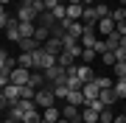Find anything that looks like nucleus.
Listing matches in <instances>:
<instances>
[{
	"label": "nucleus",
	"mask_w": 126,
	"mask_h": 123,
	"mask_svg": "<svg viewBox=\"0 0 126 123\" xmlns=\"http://www.w3.org/2000/svg\"><path fill=\"white\" fill-rule=\"evenodd\" d=\"M115 76H118V78L126 76V62H115Z\"/></svg>",
	"instance_id": "35"
},
{
	"label": "nucleus",
	"mask_w": 126,
	"mask_h": 123,
	"mask_svg": "<svg viewBox=\"0 0 126 123\" xmlns=\"http://www.w3.org/2000/svg\"><path fill=\"white\" fill-rule=\"evenodd\" d=\"M95 31L101 34V37H109V34H115V20L112 17H101L98 25H95Z\"/></svg>",
	"instance_id": "7"
},
{
	"label": "nucleus",
	"mask_w": 126,
	"mask_h": 123,
	"mask_svg": "<svg viewBox=\"0 0 126 123\" xmlns=\"http://www.w3.org/2000/svg\"><path fill=\"white\" fill-rule=\"evenodd\" d=\"M42 73H45V81H64V78H67V67H62V64H53V67H48V70H42Z\"/></svg>",
	"instance_id": "3"
},
{
	"label": "nucleus",
	"mask_w": 126,
	"mask_h": 123,
	"mask_svg": "<svg viewBox=\"0 0 126 123\" xmlns=\"http://www.w3.org/2000/svg\"><path fill=\"white\" fill-rule=\"evenodd\" d=\"M79 106H73V104H67L64 101V106H62V118H67V120H73V118H79Z\"/></svg>",
	"instance_id": "21"
},
{
	"label": "nucleus",
	"mask_w": 126,
	"mask_h": 123,
	"mask_svg": "<svg viewBox=\"0 0 126 123\" xmlns=\"http://www.w3.org/2000/svg\"><path fill=\"white\" fill-rule=\"evenodd\" d=\"M76 76L81 78V81H93V78H95V73H93V67H90V64H76Z\"/></svg>",
	"instance_id": "12"
},
{
	"label": "nucleus",
	"mask_w": 126,
	"mask_h": 123,
	"mask_svg": "<svg viewBox=\"0 0 126 123\" xmlns=\"http://www.w3.org/2000/svg\"><path fill=\"white\" fill-rule=\"evenodd\" d=\"M98 92H101V87H98V84L87 81L84 87H81V95H84V104H87V101H93V98H98Z\"/></svg>",
	"instance_id": "10"
},
{
	"label": "nucleus",
	"mask_w": 126,
	"mask_h": 123,
	"mask_svg": "<svg viewBox=\"0 0 126 123\" xmlns=\"http://www.w3.org/2000/svg\"><path fill=\"white\" fill-rule=\"evenodd\" d=\"M28 87H34V90L45 87V73H42V70H31V78H28Z\"/></svg>",
	"instance_id": "14"
},
{
	"label": "nucleus",
	"mask_w": 126,
	"mask_h": 123,
	"mask_svg": "<svg viewBox=\"0 0 126 123\" xmlns=\"http://www.w3.org/2000/svg\"><path fill=\"white\" fill-rule=\"evenodd\" d=\"M17 25H20V20H17V17H11V23L6 25V31H3V34H6V39H11V42H20V39H23V37H20V28H17Z\"/></svg>",
	"instance_id": "8"
},
{
	"label": "nucleus",
	"mask_w": 126,
	"mask_h": 123,
	"mask_svg": "<svg viewBox=\"0 0 126 123\" xmlns=\"http://www.w3.org/2000/svg\"><path fill=\"white\" fill-rule=\"evenodd\" d=\"M0 14H6V6H3V3H0Z\"/></svg>",
	"instance_id": "44"
},
{
	"label": "nucleus",
	"mask_w": 126,
	"mask_h": 123,
	"mask_svg": "<svg viewBox=\"0 0 126 123\" xmlns=\"http://www.w3.org/2000/svg\"><path fill=\"white\" fill-rule=\"evenodd\" d=\"M0 34H3V31H0Z\"/></svg>",
	"instance_id": "49"
},
{
	"label": "nucleus",
	"mask_w": 126,
	"mask_h": 123,
	"mask_svg": "<svg viewBox=\"0 0 126 123\" xmlns=\"http://www.w3.org/2000/svg\"><path fill=\"white\" fill-rule=\"evenodd\" d=\"M95 56H98V53H95L93 48H84V50H81V62H84V64H90V62H95Z\"/></svg>",
	"instance_id": "30"
},
{
	"label": "nucleus",
	"mask_w": 126,
	"mask_h": 123,
	"mask_svg": "<svg viewBox=\"0 0 126 123\" xmlns=\"http://www.w3.org/2000/svg\"><path fill=\"white\" fill-rule=\"evenodd\" d=\"M109 17H112L115 23H123V20H126V6H118V9H112V14H109Z\"/></svg>",
	"instance_id": "29"
},
{
	"label": "nucleus",
	"mask_w": 126,
	"mask_h": 123,
	"mask_svg": "<svg viewBox=\"0 0 126 123\" xmlns=\"http://www.w3.org/2000/svg\"><path fill=\"white\" fill-rule=\"evenodd\" d=\"M123 115H126V106H123Z\"/></svg>",
	"instance_id": "48"
},
{
	"label": "nucleus",
	"mask_w": 126,
	"mask_h": 123,
	"mask_svg": "<svg viewBox=\"0 0 126 123\" xmlns=\"http://www.w3.org/2000/svg\"><path fill=\"white\" fill-rule=\"evenodd\" d=\"M36 3H45V0H36Z\"/></svg>",
	"instance_id": "47"
},
{
	"label": "nucleus",
	"mask_w": 126,
	"mask_h": 123,
	"mask_svg": "<svg viewBox=\"0 0 126 123\" xmlns=\"http://www.w3.org/2000/svg\"><path fill=\"white\" fill-rule=\"evenodd\" d=\"M123 78H126V76H123Z\"/></svg>",
	"instance_id": "50"
},
{
	"label": "nucleus",
	"mask_w": 126,
	"mask_h": 123,
	"mask_svg": "<svg viewBox=\"0 0 126 123\" xmlns=\"http://www.w3.org/2000/svg\"><path fill=\"white\" fill-rule=\"evenodd\" d=\"M39 120H42V115L36 112V106H34V109H28V112L23 115V123H39Z\"/></svg>",
	"instance_id": "27"
},
{
	"label": "nucleus",
	"mask_w": 126,
	"mask_h": 123,
	"mask_svg": "<svg viewBox=\"0 0 126 123\" xmlns=\"http://www.w3.org/2000/svg\"><path fill=\"white\" fill-rule=\"evenodd\" d=\"M3 109H9V98H6L3 90H0V112H3Z\"/></svg>",
	"instance_id": "40"
},
{
	"label": "nucleus",
	"mask_w": 126,
	"mask_h": 123,
	"mask_svg": "<svg viewBox=\"0 0 126 123\" xmlns=\"http://www.w3.org/2000/svg\"><path fill=\"white\" fill-rule=\"evenodd\" d=\"M81 14H84V6L81 3H67V17L64 20H81Z\"/></svg>",
	"instance_id": "16"
},
{
	"label": "nucleus",
	"mask_w": 126,
	"mask_h": 123,
	"mask_svg": "<svg viewBox=\"0 0 126 123\" xmlns=\"http://www.w3.org/2000/svg\"><path fill=\"white\" fill-rule=\"evenodd\" d=\"M34 104L39 106V109H45V106H53V104H56L53 84H45V87H39V90H36V95H34Z\"/></svg>",
	"instance_id": "1"
},
{
	"label": "nucleus",
	"mask_w": 126,
	"mask_h": 123,
	"mask_svg": "<svg viewBox=\"0 0 126 123\" xmlns=\"http://www.w3.org/2000/svg\"><path fill=\"white\" fill-rule=\"evenodd\" d=\"M17 45H20V50H23V53H34V50H39V48H42V45H39V42H36L34 37H28V39H20Z\"/></svg>",
	"instance_id": "13"
},
{
	"label": "nucleus",
	"mask_w": 126,
	"mask_h": 123,
	"mask_svg": "<svg viewBox=\"0 0 126 123\" xmlns=\"http://www.w3.org/2000/svg\"><path fill=\"white\" fill-rule=\"evenodd\" d=\"M64 101H67V104H73V106H79V109L84 106V95H81V90H70Z\"/></svg>",
	"instance_id": "17"
},
{
	"label": "nucleus",
	"mask_w": 126,
	"mask_h": 123,
	"mask_svg": "<svg viewBox=\"0 0 126 123\" xmlns=\"http://www.w3.org/2000/svg\"><path fill=\"white\" fill-rule=\"evenodd\" d=\"M48 37H50V28H45V25H36V31H34V39L42 45V42H45Z\"/></svg>",
	"instance_id": "25"
},
{
	"label": "nucleus",
	"mask_w": 126,
	"mask_h": 123,
	"mask_svg": "<svg viewBox=\"0 0 126 123\" xmlns=\"http://www.w3.org/2000/svg\"><path fill=\"white\" fill-rule=\"evenodd\" d=\"M11 84V78H9V73H0V90H3V87H9Z\"/></svg>",
	"instance_id": "37"
},
{
	"label": "nucleus",
	"mask_w": 126,
	"mask_h": 123,
	"mask_svg": "<svg viewBox=\"0 0 126 123\" xmlns=\"http://www.w3.org/2000/svg\"><path fill=\"white\" fill-rule=\"evenodd\" d=\"M56 123H70V120H67V118H59V120H56Z\"/></svg>",
	"instance_id": "43"
},
{
	"label": "nucleus",
	"mask_w": 126,
	"mask_h": 123,
	"mask_svg": "<svg viewBox=\"0 0 126 123\" xmlns=\"http://www.w3.org/2000/svg\"><path fill=\"white\" fill-rule=\"evenodd\" d=\"M98 109H93V106H81V120L84 123H98Z\"/></svg>",
	"instance_id": "15"
},
{
	"label": "nucleus",
	"mask_w": 126,
	"mask_h": 123,
	"mask_svg": "<svg viewBox=\"0 0 126 123\" xmlns=\"http://www.w3.org/2000/svg\"><path fill=\"white\" fill-rule=\"evenodd\" d=\"M98 98H101V104H104V106H112L115 101H118L115 90H101V92H98Z\"/></svg>",
	"instance_id": "18"
},
{
	"label": "nucleus",
	"mask_w": 126,
	"mask_h": 123,
	"mask_svg": "<svg viewBox=\"0 0 126 123\" xmlns=\"http://www.w3.org/2000/svg\"><path fill=\"white\" fill-rule=\"evenodd\" d=\"M112 123H126V115H115V120Z\"/></svg>",
	"instance_id": "41"
},
{
	"label": "nucleus",
	"mask_w": 126,
	"mask_h": 123,
	"mask_svg": "<svg viewBox=\"0 0 126 123\" xmlns=\"http://www.w3.org/2000/svg\"><path fill=\"white\" fill-rule=\"evenodd\" d=\"M56 62L62 64V67H73V64H76V59H73V56L67 53V50H62V53L56 56Z\"/></svg>",
	"instance_id": "26"
},
{
	"label": "nucleus",
	"mask_w": 126,
	"mask_h": 123,
	"mask_svg": "<svg viewBox=\"0 0 126 123\" xmlns=\"http://www.w3.org/2000/svg\"><path fill=\"white\" fill-rule=\"evenodd\" d=\"M17 64L25 67V70H34V53H20L17 56Z\"/></svg>",
	"instance_id": "22"
},
{
	"label": "nucleus",
	"mask_w": 126,
	"mask_h": 123,
	"mask_svg": "<svg viewBox=\"0 0 126 123\" xmlns=\"http://www.w3.org/2000/svg\"><path fill=\"white\" fill-rule=\"evenodd\" d=\"M9 78H11V84H20V87H25L28 84V78H31V70H25V67H14L11 73H9Z\"/></svg>",
	"instance_id": "5"
},
{
	"label": "nucleus",
	"mask_w": 126,
	"mask_h": 123,
	"mask_svg": "<svg viewBox=\"0 0 126 123\" xmlns=\"http://www.w3.org/2000/svg\"><path fill=\"white\" fill-rule=\"evenodd\" d=\"M112 53H115V62H126V48H121V45H118Z\"/></svg>",
	"instance_id": "34"
},
{
	"label": "nucleus",
	"mask_w": 126,
	"mask_h": 123,
	"mask_svg": "<svg viewBox=\"0 0 126 123\" xmlns=\"http://www.w3.org/2000/svg\"><path fill=\"white\" fill-rule=\"evenodd\" d=\"M95 14H98V20H101V17H109V14H112L109 3H95Z\"/></svg>",
	"instance_id": "28"
},
{
	"label": "nucleus",
	"mask_w": 126,
	"mask_h": 123,
	"mask_svg": "<svg viewBox=\"0 0 126 123\" xmlns=\"http://www.w3.org/2000/svg\"><path fill=\"white\" fill-rule=\"evenodd\" d=\"M42 48H45L48 53H53V56H59V53H62V39H59V37H53V34H50V37H48L45 42H42Z\"/></svg>",
	"instance_id": "9"
},
{
	"label": "nucleus",
	"mask_w": 126,
	"mask_h": 123,
	"mask_svg": "<svg viewBox=\"0 0 126 123\" xmlns=\"http://www.w3.org/2000/svg\"><path fill=\"white\" fill-rule=\"evenodd\" d=\"M6 56H9V53H6V50H3V48H0V59H6Z\"/></svg>",
	"instance_id": "42"
},
{
	"label": "nucleus",
	"mask_w": 126,
	"mask_h": 123,
	"mask_svg": "<svg viewBox=\"0 0 126 123\" xmlns=\"http://www.w3.org/2000/svg\"><path fill=\"white\" fill-rule=\"evenodd\" d=\"M53 92H56V101H64L67 92H70V87L64 84V81H53Z\"/></svg>",
	"instance_id": "19"
},
{
	"label": "nucleus",
	"mask_w": 126,
	"mask_h": 123,
	"mask_svg": "<svg viewBox=\"0 0 126 123\" xmlns=\"http://www.w3.org/2000/svg\"><path fill=\"white\" fill-rule=\"evenodd\" d=\"M118 3H121V6H126V0H118Z\"/></svg>",
	"instance_id": "45"
},
{
	"label": "nucleus",
	"mask_w": 126,
	"mask_h": 123,
	"mask_svg": "<svg viewBox=\"0 0 126 123\" xmlns=\"http://www.w3.org/2000/svg\"><path fill=\"white\" fill-rule=\"evenodd\" d=\"M53 64H56V56L53 53H48L45 48L34 50V70H48V67H53Z\"/></svg>",
	"instance_id": "2"
},
{
	"label": "nucleus",
	"mask_w": 126,
	"mask_h": 123,
	"mask_svg": "<svg viewBox=\"0 0 126 123\" xmlns=\"http://www.w3.org/2000/svg\"><path fill=\"white\" fill-rule=\"evenodd\" d=\"M59 118H62V109H59L56 104H53V106H45V109H42V120H48V123H56Z\"/></svg>",
	"instance_id": "11"
},
{
	"label": "nucleus",
	"mask_w": 126,
	"mask_h": 123,
	"mask_svg": "<svg viewBox=\"0 0 126 123\" xmlns=\"http://www.w3.org/2000/svg\"><path fill=\"white\" fill-rule=\"evenodd\" d=\"M101 62H104V64H109V67H115V53H112V50L101 53Z\"/></svg>",
	"instance_id": "33"
},
{
	"label": "nucleus",
	"mask_w": 126,
	"mask_h": 123,
	"mask_svg": "<svg viewBox=\"0 0 126 123\" xmlns=\"http://www.w3.org/2000/svg\"><path fill=\"white\" fill-rule=\"evenodd\" d=\"M112 120H115V115H112V109H109V106H107V109H101L98 123H112Z\"/></svg>",
	"instance_id": "31"
},
{
	"label": "nucleus",
	"mask_w": 126,
	"mask_h": 123,
	"mask_svg": "<svg viewBox=\"0 0 126 123\" xmlns=\"http://www.w3.org/2000/svg\"><path fill=\"white\" fill-rule=\"evenodd\" d=\"M3 95L9 98V106H11V104H17L23 98V87L20 84H9V87H3Z\"/></svg>",
	"instance_id": "6"
},
{
	"label": "nucleus",
	"mask_w": 126,
	"mask_h": 123,
	"mask_svg": "<svg viewBox=\"0 0 126 123\" xmlns=\"http://www.w3.org/2000/svg\"><path fill=\"white\" fill-rule=\"evenodd\" d=\"M115 95H118V101H126V78H115Z\"/></svg>",
	"instance_id": "23"
},
{
	"label": "nucleus",
	"mask_w": 126,
	"mask_h": 123,
	"mask_svg": "<svg viewBox=\"0 0 126 123\" xmlns=\"http://www.w3.org/2000/svg\"><path fill=\"white\" fill-rule=\"evenodd\" d=\"M23 115H25V112L20 109L17 104H11V106H9V118H14V120H23Z\"/></svg>",
	"instance_id": "32"
},
{
	"label": "nucleus",
	"mask_w": 126,
	"mask_h": 123,
	"mask_svg": "<svg viewBox=\"0 0 126 123\" xmlns=\"http://www.w3.org/2000/svg\"><path fill=\"white\" fill-rule=\"evenodd\" d=\"M9 23H11V14H0V31H6Z\"/></svg>",
	"instance_id": "36"
},
{
	"label": "nucleus",
	"mask_w": 126,
	"mask_h": 123,
	"mask_svg": "<svg viewBox=\"0 0 126 123\" xmlns=\"http://www.w3.org/2000/svg\"><path fill=\"white\" fill-rule=\"evenodd\" d=\"M93 84H98L101 90H112V87H115V81H112L109 76H95V78H93Z\"/></svg>",
	"instance_id": "24"
},
{
	"label": "nucleus",
	"mask_w": 126,
	"mask_h": 123,
	"mask_svg": "<svg viewBox=\"0 0 126 123\" xmlns=\"http://www.w3.org/2000/svg\"><path fill=\"white\" fill-rule=\"evenodd\" d=\"M0 3H3V6H6V3H9V0H0Z\"/></svg>",
	"instance_id": "46"
},
{
	"label": "nucleus",
	"mask_w": 126,
	"mask_h": 123,
	"mask_svg": "<svg viewBox=\"0 0 126 123\" xmlns=\"http://www.w3.org/2000/svg\"><path fill=\"white\" fill-rule=\"evenodd\" d=\"M115 31L121 34V37H126V20H123V23H115Z\"/></svg>",
	"instance_id": "39"
},
{
	"label": "nucleus",
	"mask_w": 126,
	"mask_h": 123,
	"mask_svg": "<svg viewBox=\"0 0 126 123\" xmlns=\"http://www.w3.org/2000/svg\"><path fill=\"white\" fill-rule=\"evenodd\" d=\"M20 37H23V39H28V37H34V31H36V25L34 23H23V20H20Z\"/></svg>",
	"instance_id": "20"
},
{
	"label": "nucleus",
	"mask_w": 126,
	"mask_h": 123,
	"mask_svg": "<svg viewBox=\"0 0 126 123\" xmlns=\"http://www.w3.org/2000/svg\"><path fill=\"white\" fill-rule=\"evenodd\" d=\"M59 3H62V0H45V11H53Z\"/></svg>",
	"instance_id": "38"
},
{
	"label": "nucleus",
	"mask_w": 126,
	"mask_h": 123,
	"mask_svg": "<svg viewBox=\"0 0 126 123\" xmlns=\"http://www.w3.org/2000/svg\"><path fill=\"white\" fill-rule=\"evenodd\" d=\"M14 17L23 20V23H36V20H39V11H36V6H20Z\"/></svg>",
	"instance_id": "4"
}]
</instances>
